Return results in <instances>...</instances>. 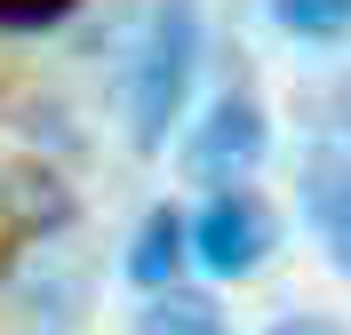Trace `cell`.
I'll return each instance as SVG.
<instances>
[{
  "mask_svg": "<svg viewBox=\"0 0 351 335\" xmlns=\"http://www.w3.org/2000/svg\"><path fill=\"white\" fill-rule=\"evenodd\" d=\"M192 72H199V0H152L144 40L128 56V80H120V112H128L136 152L168 144V128L184 120V96H192Z\"/></svg>",
  "mask_w": 351,
  "mask_h": 335,
  "instance_id": "obj_1",
  "label": "cell"
},
{
  "mask_svg": "<svg viewBox=\"0 0 351 335\" xmlns=\"http://www.w3.org/2000/svg\"><path fill=\"white\" fill-rule=\"evenodd\" d=\"M184 240H192V264H208L216 280H256L280 247V216L247 184H216L199 216H184Z\"/></svg>",
  "mask_w": 351,
  "mask_h": 335,
  "instance_id": "obj_2",
  "label": "cell"
},
{
  "mask_svg": "<svg viewBox=\"0 0 351 335\" xmlns=\"http://www.w3.org/2000/svg\"><path fill=\"white\" fill-rule=\"evenodd\" d=\"M263 152H271V120H263L256 88H223L216 104H208V120H199L192 136H184V184H247L263 168Z\"/></svg>",
  "mask_w": 351,
  "mask_h": 335,
  "instance_id": "obj_3",
  "label": "cell"
},
{
  "mask_svg": "<svg viewBox=\"0 0 351 335\" xmlns=\"http://www.w3.org/2000/svg\"><path fill=\"white\" fill-rule=\"evenodd\" d=\"M295 200H304V223L319 232V247H328V264L351 280V152L311 144L304 168H295Z\"/></svg>",
  "mask_w": 351,
  "mask_h": 335,
  "instance_id": "obj_4",
  "label": "cell"
},
{
  "mask_svg": "<svg viewBox=\"0 0 351 335\" xmlns=\"http://www.w3.org/2000/svg\"><path fill=\"white\" fill-rule=\"evenodd\" d=\"M184 264H192V240H184V208H168V200H160L152 216L136 223L128 280H136L144 295H152V288H168V280H184Z\"/></svg>",
  "mask_w": 351,
  "mask_h": 335,
  "instance_id": "obj_5",
  "label": "cell"
},
{
  "mask_svg": "<svg viewBox=\"0 0 351 335\" xmlns=\"http://www.w3.org/2000/svg\"><path fill=\"white\" fill-rule=\"evenodd\" d=\"M136 335H232V327H223V303L208 288L168 280V288H152V303L136 312Z\"/></svg>",
  "mask_w": 351,
  "mask_h": 335,
  "instance_id": "obj_6",
  "label": "cell"
},
{
  "mask_svg": "<svg viewBox=\"0 0 351 335\" xmlns=\"http://www.w3.org/2000/svg\"><path fill=\"white\" fill-rule=\"evenodd\" d=\"M0 200H8V216H16L24 232H56V223H72V192L48 176V168H8Z\"/></svg>",
  "mask_w": 351,
  "mask_h": 335,
  "instance_id": "obj_7",
  "label": "cell"
},
{
  "mask_svg": "<svg viewBox=\"0 0 351 335\" xmlns=\"http://www.w3.org/2000/svg\"><path fill=\"white\" fill-rule=\"evenodd\" d=\"M271 24L295 40H343L351 32V0H271Z\"/></svg>",
  "mask_w": 351,
  "mask_h": 335,
  "instance_id": "obj_8",
  "label": "cell"
},
{
  "mask_svg": "<svg viewBox=\"0 0 351 335\" xmlns=\"http://www.w3.org/2000/svg\"><path fill=\"white\" fill-rule=\"evenodd\" d=\"M80 0H0V32H48V24H64Z\"/></svg>",
  "mask_w": 351,
  "mask_h": 335,
  "instance_id": "obj_9",
  "label": "cell"
},
{
  "mask_svg": "<svg viewBox=\"0 0 351 335\" xmlns=\"http://www.w3.org/2000/svg\"><path fill=\"white\" fill-rule=\"evenodd\" d=\"M263 335H351L343 319H328V312H287V319H271Z\"/></svg>",
  "mask_w": 351,
  "mask_h": 335,
  "instance_id": "obj_10",
  "label": "cell"
},
{
  "mask_svg": "<svg viewBox=\"0 0 351 335\" xmlns=\"http://www.w3.org/2000/svg\"><path fill=\"white\" fill-rule=\"evenodd\" d=\"M328 144H335V152H351V80L335 88V120H328Z\"/></svg>",
  "mask_w": 351,
  "mask_h": 335,
  "instance_id": "obj_11",
  "label": "cell"
},
{
  "mask_svg": "<svg viewBox=\"0 0 351 335\" xmlns=\"http://www.w3.org/2000/svg\"><path fill=\"white\" fill-rule=\"evenodd\" d=\"M0 264H8V256H0Z\"/></svg>",
  "mask_w": 351,
  "mask_h": 335,
  "instance_id": "obj_12",
  "label": "cell"
}]
</instances>
